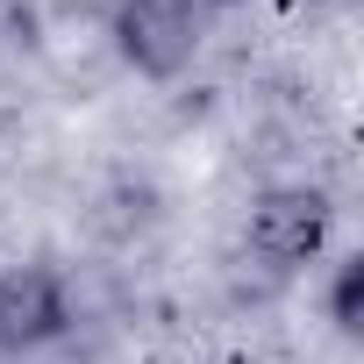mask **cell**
<instances>
[{
	"label": "cell",
	"mask_w": 364,
	"mask_h": 364,
	"mask_svg": "<svg viewBox=\"0 0 364 364\" xmlns=\"http://www.w3.org/2000/svg\"><path fill=\"white\" fill-rule=\"evenodd\" d=\"M72 336H79V286L65 264H50V257L0 264V364L50 357Z\"/></svg>",
	"instance_id": "1"
},
{
	"label": "cell",
	"mask_w": 364,
	"mask_h": 364,
	"mask_svg": "<svg viewBox=\"0 0 364 364\" xmlns=\"http://www.w3.org/2000/svg\"><path fill=\"white\" fill-rule=\"evenodd\" d=\"M336 236V200L321 186H264L243 215V257L264 279H300L307 264L328 257Z\"/></svg>",
	"instance_id": "2"
},
{
	"label": "cell",
	"mask_w": 364,
	"mask_h": 364,
	"mask_svg": "<svg viewBox=\"0 0 364 364\" xmlns=\"http://www.w3.org/2000/svg\"><path fill=\"white\" fill-rule=\"evenodd\" d=\"M107 43L114 58L150 79V86H171L200 65V43H208V15L193 0H114L107 15Z\"/></svg>",
	"instance_id": "3"
},
{
	"label": "cell",
	"mask_w": 364,
	"mask_h": 364,
	"mask_svg": "<svg viewBox=\"0 0 364 364\" xmlns=\"http://www.w3.org/2000/svg\"><path fill=\"white\" fill-rule=\"evenodd\" d=\"M321 307H328V328L343 343L364 336V250H343L328 264V286H321Z\"/></svg>",
	"instance_id": "4"
},
{
	"label": "cell",
	"mask_w": 364,
	"mask_h": 364,
	"mask_svg": "<svg viewBox=\"0 0 364 364\" xmlns=\"http://www.w3.org/2000/svg\"><path fill=\"white\" fill-rule=\"evenodd\" d=\"M193 8H200V15H208V8H243V0H193Z\"/></svg>",
	"instance_id": "5"
},
{
	"label": "cell",
	"mask_w": 364,
	"mask_h": 364,
	"mask_svg": "<svg viewBox=\"0 0 364 364\" xmlns=\"http://www.w3.org/2000/svg\"><path fill=\"white\" fill-rule=\"evenodd\" d=\"M314 8H336V0H314Z\"/></svg>",
	"instance_id": "6"
}]
</instances>
